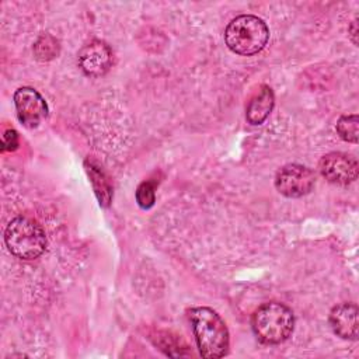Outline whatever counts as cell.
<instances>
[{"instance_id":"obj_2","label":"cell","mask_w":359,"mask_h":359,"mask_svg":"<svg viewBox=\"0 0 359 359\" xmlns=\"http://www.w3.org/2000/svg\"><path fill=\"white\" fill-rule=\"evenodd\" d=\"M251 325L259 342L276 345L292 335L294 316L287 306L279 302H268L254 311Z\"/></svg>"},{"instance_id":"obj_10","label":"cell","mask_w":359,"mask_h":359,"mask_svg":"<svg viewBox=\"0 0 359 359\" xmlns=\"http://www.w3.org/2000/svg\"><path fill=\"white\" fill-rule=\"evenodd\" d=\"M275 104L273 91L268 86H262L261 90L250 100L247 109H245V118L248 123L251 125H261L268 115L271 114Z\"/></svg>"},{"instance_id":"obj_5","label":"cell","mask_w":359,"mask_h":359,"mask_svg":"<svg viewBox=\"0 0 359 359\" xmlns=\"http://www.w3.org/2000/svg\"><path fill=\"white\" fill-rule=\"evenodd\" d=\"M314 184V172L302 164H286L275 177V188L286 198H300L307 195Z\"/></svg>"},{"instance_id":"obj_3","label":"cell","mask_w":359,"mask_h":359,"mask_svg":"<svg viewBox=\"0 0 359 359\" xmlns=\"http://www.w3.org/2000/svg\"><path fill=\"white\" fill-rule=\"evenodd\" d=\"M269 39V29L262 18L252 14H241L233 18L224 31L227 48L243 56H251L262 50Z\"/></svg>"},{"instance_id":"obj_6","label":"cell","mask_w":359,"mask_h":359,"mask_svg":"<svg viewBox=\"0 0 359 359\" xmlns=\"http://www.w3.org/2000/svg\"><path fill=\"white\" fill-rule=\"evenodd\" d=\"M321 175L331 184L348 185L358 178L359 164L355 157L341 151H332L320 160Z\"/></svg>"},{"instance_id":"obj_11","label":"cell","mask_w":359,"mask_h":359,"mask_svg":"<svg viewBox=\"0 0 359 359\" xmlns=\"http://www.w3.org/2000/svg\"><path fill=\"white\" fill-rule=\"evenodd\" d=\"M86 170H87V174L90 177V181L93 184V188L98 198L100 205L107 208L112 199V187L109 184L108 177L105 175V172L101 170V167L98 164H95L94 161H90V160L86 161Z\"/></svg>"},{"instance_id":"obj_13","label":"cell","mask_w":359,"mask_h":359,"mask_svg":"<svg viewBox=\"0 0 359 359\" xmlns=\"http://www.w3.org/2000/svg\"><path fill=\"white\" fill-rule=\"evenodd\" d=\"M34 52H35L36 59L49 60V59L55 57L59 52L57 41L50 35H42L34 45Z\"/></svg>"},{"instance_id":"obj_12","label":"cell","mask_w":359,"mask_h":359,"mask_svg":"<svg viewBox=\"0 0 359 359\" xmlns=\"http://www.w3.org/2000/svg\"><path fill=\"white\" fill-rule=\"evenodd\" d=\"M337 132L345 142L358 143L359 136V121L358 115H342L337 122Z\"/></svg>"},{"instance_id":"obj_1","label":"cell","mask_w":359,"mask_h":359,"mask_svg":"<svg viewBox=\"0 0 359 359\" xmlns=\"http://www.w3.org/2000/svg\"><path fill=\"white\" fill-rule=\"evenodd\" d=\"M188 316L201 356L205 359L224 356L229 352L230 338L223 318L209 307H194Z\"/></svg>"},{"instance_id":"obj_4","label":"cell","mask_w":359,"mask_h":359,"mask_svg":"<svg viewBox=\"0 0 359 359\" xmlns=\"http://www.w3.org/2000/svg\"><path fill=\"white\" fill-rule=\"evenodd\" d=\"M4 243L14 257L34 259L45 251L46 236L36 220L17 216L8 222L4 230Z\"/></svg>"},{"instance_id":"obj_15","label":"cell","mask_w":359,"mask_h":359,"mask_svg":"<svg viewBox=\"0 0 359 359\" xmlns=\"http://www.w3.org/2000/svg\"><path fill=\"white\" fill-rule=\"evenodd\" d=\"M18 146V133L14 129H7L1 139V151H13Z\"/></svg>"},{"instance_id":"obj_9","label":"cell","mask_w":359,"mask_h":359,"mask_svg":"<svg viewBox=\"0 0 359 359\" xmlns=\"http://www.w3.org/2000/svg\"><path fill=\"white\" fill-rule=\"evenodd\" d=\"M330 325L335 335L342 339H358L359 321L358 307L353 303H341L330 313Z\"/></svg>"},{"instance_id":"obj_14","label":"cell","mask_w":359,"mask_h":359,"mask_svg":"<svg viewBox=\"0 0 359 359\" xmlns=\"http://www.w3.org/2000/svg\"><path fill=\"white\" fill-rule=\"evenodd\" d=\"M156 201V184L153 181L142 182L136 189V202L142 209H150Z\"/></svg>"},{"instance_id":"obj_7","label":"cell","mask_w":359,"mask_h":359,"mask_svg":"<svg viewBox=\"0 0 359 359\" xmlns=\"http://www.w3.org/2000/svg\"><path fill=\"white\" fill-rule=\"evenodd\" d=\"M14 105L18 121L25 128H36L48 116L46 101L31 87H21L14 93Z\"/></svg>"},{"instance_id":"obj_8","label":"cell","mask_w":359,"mask_h":359,"mask_svg":"<svg viewBox=\"0 0 359 359\" xmlns=\"http://www.w3.org/2000/svg\"><path fill=\"white\" fill-rule=\"evenodd\" d=\"M114 55L111 48L98 39L84 45L79 52V66L88 77H101L112 66Z\"/></svg>"}]
</instances>
